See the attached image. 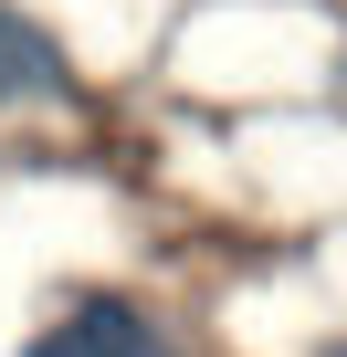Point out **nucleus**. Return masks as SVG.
Instances as JSON below:
<instances>
[{"instance_id":"obj_3","label":"nucleus","mask_w":347,"mask_h":357,"mask_svg":"<svg viewBox=\"0 0 347 357\" xmlns=\"http://www.w3.org/2000/svg\"><path fill=\"white\" fill-rule=\"evenodd\" d=\"M326 357H347V347H326Z\"/></svg>"},{"instance_id":"obj_2","label":"nucleus","mask_w":347,"mask_h":357,"mask_svg":"<svg viewBox=\"0 0 347 357\" xmlns=\"http://www.w3.org/2000/svg\"><path fill=\"white\" fill-rule=\"evenodd\" d=\"M53 95H74L64 43H53L43 22H22L11 0H0V105H53Z\"/></svg>"},{"instance_id":"obj_1","label":"nucleus","mask_w":347,"mask_h":357,"mask_svg":"<svg viewBox=\"0 0 347 357\" xmlns=\"http://www.w3.org/2000/svg\"><path fill=\"white\" fill-rule=\"evenodd\" d=\"M22 357H179V347H168V326H158L147 305H126V294H84V305H64Z\"/></svg>"}]
</instances>
